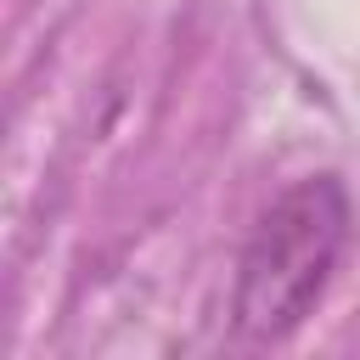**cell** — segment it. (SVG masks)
<instances>
[{"mask_svg": "<svg viewBox=\"0 0 360 360\" xmlns=\"http://www.w3.org/2000/svg\"><path fill=\"white\" fill-rule=\"evenodd\" d=\"M349 191L338 174H304L292 180L253 225L242 259H236V332L253 343L292 338L315 304L332 287V270L349 248Z\"/></svg>", "mask_w": 360, "mask_h": 360, "instance_id": "cell-1", "label": "cell"}]
</instances>
